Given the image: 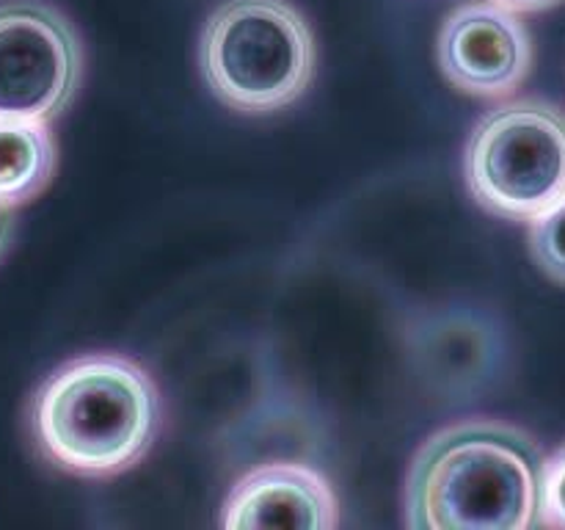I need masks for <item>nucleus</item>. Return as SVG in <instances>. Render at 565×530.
Segmentation results:
<instances>
[{"mask_svg": "<svg viewBox=\"0 0 565 530\" xmlns=\"http://www.w3.org/2000/svg\"><path fill=\"white\" fill-rule=\"evenodd\" d=\"M28 431L39 456L61 473L116 478L158 439V384L136 359L83 353L36 386L28 403Z\"/></svg>", "mask_w": 565, "mask_h": 530, "instance_id": "f257e3e1", "label": "nucleus"}, {"mask_svg": "<svg viewBox=\"0 0 565 530\" xmlns=\"http://www.w3.org/2000/svg\"><path fill=\"white\" fill-rule=\"evenodd\" d=\"M541 456L533 436L494 420H467L430 436L408 475L417 530H530L539 524Z\"/></svg>", "mask_w": 565, "mask_h": 530, "instance_id": "f03ea898", "label": "nucleus"}, {"mask_svg": "<svg viewBox=\"0 0 565 530\" xmlns=\"http://www.w3.org/2000/svg\"><path fill=\"white\" fill-rule=\"evenodd\" d=\"M199 64L226 108L276 114L312 83V28L287 0H224L204 22Z\"/></svg>", "mask_w": 565, "mask_h": 530, "instance_id": "7ed1b4c3", "label": "nucleus"}, {"mask_svg": "<svg viewBox=\"0 0 565 530\" xmlns=\"http://www.w3.org/2000/svg\"><path fill=\"white\" fill-rule=\"evenodd\" d=\"M463 177L486 213L530 224L565 197V110L546 99H513L475 125Z\"/></svg>", "mask_w": 565, "mask_h": 530, "instance_id": "20e7f679", "label": "nucleus"}, {"mask_svg": "<svg viewBox=\"0 0 565 530\" xmlns=\"http://www.w3.org/2000/svg\"><path fill=\"white\" fill-rule=\"evenodd\" d=\"M81 77V36L55 6L0 0V119L53 121Z\"/></svg>", "mask_w": 565, "mask_h": 530, "instance_id": "39448f33", "label": "nucleus"}, {"mask_svg": "<svg viewBox=\"0 0 565 530\" xmlns=\"http://www.w3.org/2000/svg\"><path fill=\"white\" fill-rule=\"evenodd\" d=\"M436 55L458 92L497 99L516 92L530 75L533 39L516 11L475 0L447 14Z\"/></svg>", "mask_w": 565, "mask_h": 530, "instance_id": "423d86ee", "label": "nucleus"}, {"mask_svg": "<svg viewBox=\"0 0 565 530\" xmlns=\"http://www.w3.org/2000/svg\"><path fill=\"white\" fill-rule=\"evenodd\" d=\"M226 530H334L340 502L329 480L301 462H274L243 475L221 513Z\"/></svg>", "mask_w": 565, "mask_h": 530, "instance_id": "0eeeda50", "label": "nucleus"}, {"mask_svg": "<svg viewBox=\"0 0 565 530\" xmlns=\"http://www.w3.org/2000/svg\"><path fill=\"white\" fill-rule=\"evenodd\" d=\"M50 121L0 119V204L20 208L36 199L55 174Z\"/></svg>", "mask_w": 565, "mask_h": 530, "instance_id": "6e6552de", "label": "nucleus"}, {"mask_svg": "<svg viewBox=\"0 0 565 530\" xmlns=\"http://www.w3.org/2000/svg\"><path fill=\"white\" fill-rule=\"evenodd\" d=\"M530 254L557 285H565V197L530 221Z\"/></svg>", "mask_w": 565, "mask_h": 530, "instance_id": "1a4fd4ad", "label": "nucleus"}, {"mask_svg": "<svg viewBox=\"0 0 565 530\" xmlns=\"http://www.w3.org/2000/svg\"><path fill=\"white\" fill-rule=\"evenodd\" d=\"M539 524L565 530V445L544 458V467H541Z\"/></svg>", "mask_w": 565, "mask_h": 530, "instance_id": "9d476101", "label": "nucleus"}, {"mask_svg": "<svg viewBox=\"0 0 565 530\" xmlns=\"http://www.w3.org/2000/svg\"><path fill=\"white\" fill-rule=\"evenodd\" d=\"M491 3L502 6L508 11H516V14H539V11L555 9L563 0H491Z\"/></svg>", "mask_w": 565, "mask_h": 530, "instance_id": "9b49d317", "label": "nucleus"}, {"mask_svg": "<svg viewBox=\"0 0 565 530\" xmlns=\"http://www.w3.org/2000/svg\"><path fill=\"white\" fill-rule=\"evenodd\" d=\"M11 235H14V215H11V208L0 204V257H3L6 248H9Z\"/></svg>", "mask_w": 565, "mask_h": 530, "instance_id": "f8f14e48", "label": "nucleus"}]
</instances>
